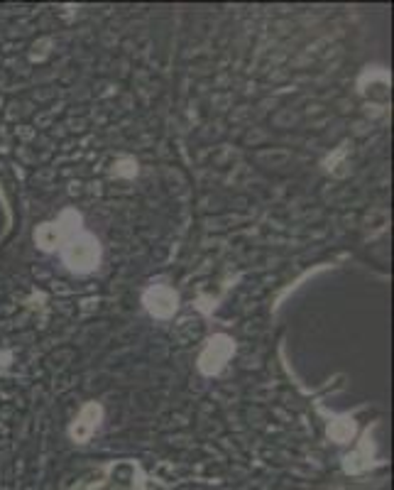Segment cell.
Masks as SVG:
<instances>
[{"instance_id":"obj_4","label":"cell","mask_w":394,"mask_h":490,"mask_svg":"<svg viewBox=\"0 0 394 490\" xmlns=\"http://www.w3.org/2000/svg\"><path fill=\"white\" fill-rule=\"evenodd\" d=\"M98 414H101V409L96 407V404H88L84 407V412L79 414V419H76V424H74V436L76 439H86L88 434L96 429V419H98Z\"/></svg>"},{"instance_id":"obj_3","label":"cell","mask_w":394,"mask_h":490,"mask_svg":"<svg viewBox=\"0 0 394 490\" xmlns=\"http://www.w3.org/2000/svg\"><path fill=\"white\" fill-rule=\"evenodd\" d=\"M147 307L157 317H169L174 312V307H176V297L167 287H154V289H149V294H147Z\"/></svg>"},{"instance_id":"obj_5","label":"cell","mask_w":394,"mask_h":490,"mask_svg":"<svg viewBox=\"0 0 394 490\" xmlns=\"http://www.w3.org/2000/svg\"><path fill=\"white\" fill-rule=\"evenodd\" d=\"M37 240H39L42 248H52L56 243V231L52 226H42V228L37 231Z\"/></svg>"},{"instance_id":"obj_2","label":"cell","mask_w":394,"mask_h":490,"mask_svg":"<svg viewBox=\"0 0 394 490\" xmlns=\"http://www.w3.org/2000/svg\"><path fill=\"white\" fill-rule=\"evenodd\" d=\"M228 355H230V341L228 338H216V341H211V346L206 348V353L201 355V368L206 373L218 370L228 360Z\"/></svg>"},{"instance_id":"obj_6","label":"cell","mask_w":394,"mask_h":490,"mask_svg":"<svg viewBox=\"0 0 394 490\" xmlns=\"http://www.w3.org/2000/svg\"><path fill=\"white\" fill-rule=\"evenodd\" d=\"M350 434H353V424H348V422H336V424L331 427V436H333L336 441L350 439Z\"/></svg>"},{"instance_id":"obj_1","label":"cell","mask_w":394,"mask_h":490,"mask_svg":"<svg viewBox=\"0 0 394 490\" xmlns=\"http://www.w3.org/2000/svg\"><path fill=\"white\" fill-rule=\"evenodd\" d=\"M64 258H66V262H69L71 267L88 270V267L96 262V258H98V250H96V245H93L91 240H76V243H71V245L66 248Z\"/></svg>"}]
</instances>
